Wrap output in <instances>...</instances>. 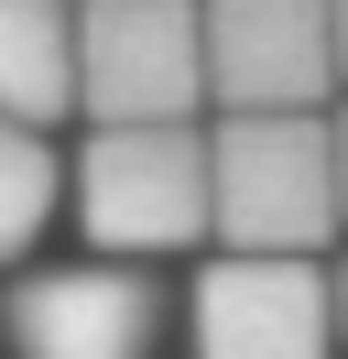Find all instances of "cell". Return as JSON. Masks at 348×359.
Segmentation results:
<instances>
[{
	"label": "cell",
	"instance_id": "cell-1",
	"mask_svg": "<svg viewBox=\"0 0 348 359\" xmlns=\"http://www.w3.org/2000/svg\"><path fill=\"white\" fill-rule=\"evenodd\" d=\"M207 218L229 250L316 262L337 240V120L316 109H229L207 131Z\"/></svg>",
	"mask_w": 348,
	"mask_h": 359
},
{
	"label": "cell",
	"instance_id": "cell-2",
	"mask_svg": "<svg viewBox=\"0 0 348 359\" xmlns=\"http://www.w3.org/2000/svg\"><path fill=\"white\" fill-rule=\"evenodd\" d=\"M207 98V11L196 0H87L76 11V109L109 131L196 120Z\"/></svg>",
	"mask_w": 348,
	"mask_h": 359
},
{
	"label": "cell",
	"instance_id": "cell-3",
	"mask_svg": "<svg viewBox=\"0 0 348 359\" xmlns=\"http://www.w3.org/2000/svg\"><path fill=\"white\" fill-rule=\"evenodd\" d=\"M76 229L109 262L207 240V131L196 120H152V131H98L76 163Z\"/></svg>",
	"mask_w": 348,
	"mask_h": 359
},
{
	"label": "cell",
	"instance_id": "cell-4",
	"mask_svg": "<svg viewBox=\"0 0 348 359\" xmlns=\"http://www.w3.org/2000/svg\"><path fill=\"white\" fill-rule=\"evenodd\" d=\"M337 348V283L316 262L218 250L196 272V359H326Z\"/></svg>",
	"mask_w": 348,
	"mask_h": 359
},
{
	"label": "cell",
	"instance_id": "cell-5",
	"mask_svg": "<svg viewBox=\"0 0 348 359\" xmlns=\"http://www.w3.org/2000/svg\"><path fill=\"white\" fill-rule=\"evenodd\" d=\"M207 11V98L218 109H316L337 88L326 0H196Z\"/></svg>",
	"mask_w": 348,
	"mask_h": 359
},
{
	"label": "cell",
	"instance_id": "cell-6",
	"mask_svg": "<svg viewBox=\"0 0 348 359\" xmlns=\"http://www.w3.org/2000/svg\"><path fill=\"white\" fill-rule=\"evenodd\" d=\"M163 294L130 262H76V272H22L11 283V359H152Z\"/></svg>",
	"mask_w": 348,
	"mask_h": 359
},
{
	"label": "cell",
	"instance_id": "cell-7",
	"mask_svg": "<svg viewBox=\"0 0 348 359\" xmlns=\"http://www.w3.org/2000/svg\"><path fill=\"white\" fill-rule=\"evenodd\" d=\"M76 11L87 0H0V120H65L76 109Z\"/></svg>",
	"mask_w": 348,
	"mask_h": 359
},
{
	"label": "cell",
	"instance_id": "cell-8",
	"mask_svg": "<svg viewBox=\"0 0 348 359\" xmlns=\"http://www.w3.org/2000/svg\"><path fill=\"white\" fill-rule=\"evenodd\" d=\"M55 196H65V175H55V153H44V131L33 120H0V262H22V250L44 240Z\"/></svg>",
	"mask_w": 348,
	"mask_h": 359
},
{
	"label": "cell",
	"instance_id": "cell-9",
	"mask_svg": "<svg viewBox=\"0 0 348 359\" xmlns=\"http://www.w3.org/2000/svg\"><path fill=\"white\" fill-rule=\"evenodd\" d=\"M326 22H337V88H348V0H326Z\"/></svg>",
	"mask_w": 348,
	"mask_h": 359
},
{
	"label": "cell",
	"instance_id": "cell-10",
	"mask_svg": "<svg viewBox=\"0 0 348 359\" xmlns=\"http://www.w3.org/2000/svg\"><path fill=\"white\" fill-rule=\"evenodd\" d=\"M337 218H348V120H337Z\"/></svg>",
	"mask_w": 348,
	"mask_h": 359
},
{
	"label": "cell",
	"instance_id": "cell-11",
	"mask_svg": "<svg viewBox=\"0 0 348 359\" xmlns=\"http://www.w3.org/2000/svg\"><path fill=\"white\" fill-rule=\"evenodd\" d=\"M326 283H337V337H348V262H337V272H326Z\"/></svg>",
	"mask_w": 348,
	"mask_h": 359
}]
</instances>
